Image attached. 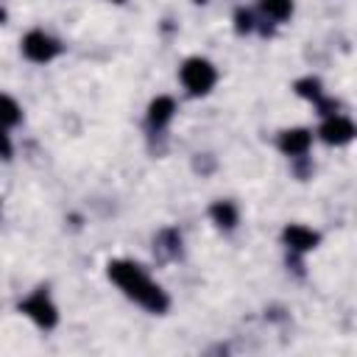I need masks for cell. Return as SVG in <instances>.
Returning <instances> with one entry per match:
<instances>
[{
	"mask_svg": "<svg viewBox=\"0 0 357 357\" xmlns=\"http://www.w3.org/2000/svg\"><path fill=\"white\" fill-rule=\"evenodd\" d=\"M181 84L192 92V95H206L212 86H215V81H218V73H215V67H212V61H206V59H201V56H192V59H187L184 64H181Z\"/></svg>",
	"mask_w": 357,
	"mask_h": 357,
	"instance_id": "2",
	"label": "cell"
},
{
	"mask_svg": "<svg viewBox=\"0 0 357 357\" xmlns=\"http://www.w3.org/2000/svg\"><path fill=\"white\" fill-rule=\"evenodd\" d=\"M284 243H287V248H293V251H312V248L318 245V234H315L312 229L301 226V223H290V226L284 229Z\"/></svg>",
	"mask_w": 357,
	"mask_h": 357,
	"instance_id": "7",
	"label": "cell"
},
{
	"mask_svg": "<svg viewBox=\"0 0 357 357\" xmlns=\"http://www.w3.org/2000/svg\"><path fill=\"white\" fill-rule=\"evenodd\" d=\"M20 123V106L11 95H0V128L17 126Z\"/></svg>",
	"mask_w": 357,
	"mask_h": 357,
	"instance_id": "10",
	"label": "cell"
},
{
	"mask_svg": "<svg viewBox=\"0 0 357 357\" xmlns=\"http://www.w3.org/2000/svg\"><path fill=\"white\" fill-rule=\"evenodd\" d=\"M22 53H25V59H31L36 64H45L59 53V42L53 36H47L45 31H31L22 39Z\"/></svg>",
	"mask_w": 357,
	"mask_h": 357,
	"instance_id": "4",
	"label": "cell"
},
{
	"mask_svg": "<svg viewBox=\"0 0 357 357\" xmlns=\"http://www.w3.org/2000/svg\"><path fill=\"white\" fill-rule=\"evenodd\" d=\"M173 112H176L173 98L159 95V98H153V100H151V106H148V123H151V126H156V128H162V126L173 117Z\"/></svg>",
	"mask_w": 357,
	"mask_h": 357,
	"instance_id": "8",
	"label": "cell"
},
{
	"mask_svg": "<svg viewBox=\"0 0 357 357\" xmlns=\"http://www.w3.org/2000/svg\"><path fill=\"white\" fill-rule=\"evenodd\" d=\"M301 98H307V100H321L324 98V92H321V81L318 78H301V81H296V86H293Z\"/></svg>",
	"mask_w": 357,
	"mask_h": 357,
	"instance_id": "12",
	"label": "cell"
},
{
	"mask_svg": "<svg viewBox=\"0 0 357 357\" xmlns=\"http://www.w3.org/2000/svg\"><path fill=\"white\" fill-rule=\"evenodd\" d=\"M310 142H312V134H310L307 128H287V131L279 134V148H282V153H287V156H301V153H307Z\"/></svg>",
	"mask_w": 357,
	"mask_h": 357,
	"instance_id": "6",
	"label": "cell"
},
{
	"mask_svg": "<svg viewBox=\"0 0 357 357\" xmlns=\"http://www.w3.org/2000/svg\"><path fill=\"white\" fill-rule=\"evenodd\" d=\"M0 156H3V159H8V156H11V139H8L6 128H0Z\"/></svg>",
	"mask_w": 357,
	"mask_h": 357,
	"instance_id": "14",
	"label": "cell"
},
{
	"mask_svg": "<svg viewBox=\"0 0 357 357\" xmlns=\"http://www.w3.org/2000/svg\"><path fill=\"white\" fill-rule=\"evenodd\" d=\"M20 312H25V315H28L33 324H39L42 329H50V326H56V321H59V312H56V307H53V301L47 298L45 290L31 293V296L20 304Z\"/></svg>",
	"mask_w": 357,
	"mask_h": 357,
	"instance_id": "3",
	"label": "cell"
},
{
	"mask_svg": "<svg viewBox=\"0 0 357 357\" xmlns=\"http://www.w3.org/2000/svg\"><path fill=\"white\" fill-rule=\"evenodd\" d=\"M112 3H123V0H112Z\"/></svg>",
	"mask_w": 357,
	"mask_h": 357,
	"instance_id": "16",
	"label": "cell"
},
{
	"mask_svg": "<svg viewBox=\"0 0 357 357\" xmlns=\"http://www.w3.org/2000/svg\"><path fill=\"white\" fill-rule=\"evenodd\" d=\"M318 134H321V139L329 142V145H346V142H351V137H354V126H351V120H346V117H340V114H329V117L321 123Z\"/></svg>",
	"mask_w": 357,
	"mask_h": 357,
	"instance_id": "5",
	"label": "cell"
},
{
	"mask_svg": "<svg viewBox=\"0 0 357 357\" xmlns=\"http://www.w3.org/2000/svg\"><path fill=\"white\" fill-rule=\"evenodd\" d=\"M209 215H212V220H215L220 229H231V226L237 223V209H234V204H229V201H215L212 209H209Z\"/></svg>",
	"mask_w": 357,
	"mask_h": 357,
	"instance_id": "9",
	"label": "cell"
},
{
	"mask_svg": "<svg viewBox=\"0 0 357 357\" xmlns=\"http://www.w3.org/2000/svg\"><path fill=\"white\" fill-rule=\"evenodd\" d=\"M109 279L128 296L134 298L139 307L151 310V312H165L167 310V296L159 284H153L148 279V273L137 265V262H128V259H114L109 262Z\"/></svg>",
	"mask_w": 357,
	"mask_h": 357,
	"instance_id": "1",
	"label": "cell"
},
{
	"mask_svg": "<svg viewBox=\"0 0 357 357\" xmlns=\"http://www.w3.org/2000/svg\"><path fill=\"white\" fill-rule=\"evenodd\" d=\"M254 28V17L248 14V11H237V31H251Z\"/></svg>",
	"mask_w": 357,
	"mask_h": 357,
	"instance_id": "13",
	"label": "cell"
},
{
	"mask_svg": "<svg viewBox=\"0 0 357 357\" xmlns=\"http://www.w3.org/2000/svg\"><path fill=\"white\" fill-rule=\"evenodd\" d=\"M262 11H265L271 20L282 22V20L290 17V11H293V0H262Z\"/></svg>",
	"mask_w": 357,
	"mask_h": 357,
	"instance_id": "11",
	"label": "cell"
},
{
	"mask_svg": "<svg viewBox=\"0 0 357 357\" xmlns=\"http://www.w3.org/2000/svg\"><path fill=\"white\" fill-rule=\"evenodd\" d=\"M3 22H6V11L0 8V25H3Z\"/></svg>",
	"mask_w": 357,
	"mask_h": 357,
	"instance_id": "15",
	"label": "cell"
}]
</instances>
